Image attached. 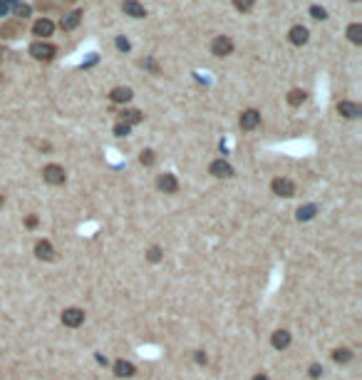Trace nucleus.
Wrapping results in <instances>:
<instances>
[{
  "label": "nucleus",
  "instance_id": "obj_24",
  "mask_svg": "<svg viewBox=\"0 0 362 380\" xmlns=\"http://www.w3.org/2000/svg\"><path fill=\"white\" fill-rule=\"evenodd\" d=\"M122 117H127V122H129V124H134V122H139V119H141V114H139V112H124Z\"/></svg>",
  "mask_w": 362,
  "mask_h": 380
},
{
  "label": "nucleus",
  "instance_id": "obj_29",
  "mask_svg": "<svg viewBox=\"0 0 362 380\" xmlns=\"http://www.w3.org/2000/svg\"><path fill=\"white\" fill-rule=\"evenodd\" d=\"M196 363H206V355L204 353H196Z\"/></svg>",
  "mask_w": 362,
  "mask_h": 380
},
{
  "label": "nucleus",
  "instance_id": "obj_13",
  "mask_svg": "<svg viewBox=\"0 0 362 380\" xmlns=\"http://www.w3.org/2000/svg\"><path fill=\"white\" fill-rule=\"evenodd\" d=\"M109 97H112L114 102H129V100H132V90H129V87H114Z\"/></svg>",
  "mask_w": 362,
  "mask_h": 380
},
{
  "label": "nucleus",
  "instance_id": "obj_15",
  "mask_svg": "<svg viewBox=\"0 0 362 380\" xmlns=\"http://www.w3.org/2000/svg\"><path fill=\"white\" fill-rule=\"evenodd\" d=\"M18 33H23L20 23H8V25L0 28V35H3V38H18Z\"/></svg>",
  "mask_w": 362,
  "mask_h": 380
},
{
  "label": "nucleus",
  "instance_id": "obj_16",
  "mask_svg": "<svg viewBox=\"0 0 362 380\" xmlns=\"http://www.w3.org/2000/svg\"><path fill=\"white\" fill-rule=\"evenodd\" d=\"M33 30H35V35H40V38H47V35L52 33V23H50V20H38Z\"/></svg>",
  "mask_w": 362,
  "mask_h": 380
},
{
  "label": "nucleus",
  "instance_id": "obj_11",
  "mask_svg": "<svg viewBox=\"0 0 362 380\" xmlns=\"http://www.w3.org/2000/svg\"><path fill=\"white\" fill-rule=\"evenodd\" d=\"M114 375L117 378H132L134 375V365L129 360H117L114 363Z\"/></svg>",
  "mask_w": 362,
  "mask_h": 380
},
{
  "label": "nucleus",
  "instance_id": "obj_5",
  "mask_svg": "<svg viewBox=\"0 0 362 380\" xmlns=\"http://www.w3.org/2000/svg\"><path fill=\"white\" fill-rule=\"evenodd\" d=\"M231 50H233V43H231L228 38H216V40L211 43V53H214V55H219V57L231 55Z\"/></svg>",
  "mask_w": 362,
  "mask_h": 380
},
{
  "label": "nucleus",
  "instance_id": "obj_2",
  "mask_svg": "<svg viewBox=\"0 0 362 380\" xmlns=\"http://www.w3.org/2000/svg\"><path fill=\"white\" fill-rule=\"evenodd\" d=\"M30 55H33L35 60H52L55 48H52L50 43H33V45H30Z\"/></svg>",
  "mask_w": 362,
  "mask_h": 380
},
{
  "label": "nucleus",
  "instance_id": "obj_21",
  "mask_svg": "<svg viewBox=\"0 0 362 380\" xmlns=\"http://www.w3.org/2000/svg\"><path fill=\"white\" fill-rule=\"evenodd\" d=\"M146 259H149L151 264H156V261L161 259V249H159V246H151V249H149V254H146Z\"/></svg>",
  "mask_w": 362,
  "mask_h": 380
},
{
  "label": "nucleus",
  "instance_id": "obj_19",
  "mask_svg": "<svg viewBox=\"0 0 362 380\" xmlns=\"http://www.w3.org/2000/svg\"><path fill=\"white\" fill-rule=\"evenodd\" d=\"M347 38H350L352 43H362V25H357V23L350 25V28H347Z\"/></svg>",
  "mask_w": 362,
  "mask_h": 380
},
{
  "label": "nucleus",
  "instance_id": "obj_20",
  "mask_svg": "<svg viewBox=\"0 0 362 380\" xmlns=\"http://www.w3.org/2000/svg\"><path fill=\"white\" fill-rule=\"evenodd\" d=\"M288 102L295 107V105H300V102H305V92L303 90H293L290 95H288Z\"/></svg>",
  "mask_w": 362,
  "mask_h": 380
},
{
  "label": "nucleus",
  "instance_id": "obj_27",
  "mask_svg": "<svg viewBox=\"0 0 362 380\" xmlns=\"http://www.w3.org/2000/svg\"><path fill=\"white\" fill-rule=\"evenodd\" d=\"M114 132H117L119 137H124V134L129 132V124H117V127H114Z\"/></svg>",
  "mask_w": 362,
  "mask_h": 380
},
{
  "label": "nucleus",
  "instance_id": "obj_28",
  "mask_svg": "<svg viewBox=\"0 0 362 380\" xmlns=\"http://www.w3.org/2000/svg\"><path fill=\"white\" fill-rule=\"evenodd\" d=\"M320 373H322L320 365H313V368H310V378H320Z\"/></svg>",
  "mask_w": 362,
  "mask_h": 380
},
{
  "label": "nucleus",
  "instance_id": "obj_26",
  "mask_svg": "<svg viewBox=\"0 0 362 380\" xmlns=\"http://www.w3.org/2000/svg\"><path fill=\"white\" fill-rule=\"evenodd\" d=\"M77 23H80V13H72V15H70V20H67V23H62V25H65V28H72V25H77Z\"/></svg>",
  "mask_w": 362,
  "mask_h": 380
},
{
  "label": "nucleus",
  "instance_id": "obj_22",
  "mask_svg": "<svg viewBox=\"0 0 362 380\" xmlns=\"http://www.w3.org/2000/svg\"><path fill=\"white\" fill-rule=\"evenodd\" d=\"M310 217H313V207H305V209L300 207V209H298V219H300V221H303V219H310Z\"/></svg>",
  "mask_w": 362,
  "mask_h": 380
},
{
  "label": "nucleus",
  "instance_id": "obj_17",
  "mask_svg": "<svg viewBox=\"0 0 362 380\" xmlns=\"http://www.w3.org/2000/svg\"><path fill=\"white\" fill-rule=\"evenodd\" d=\"M124 10H127L132 18H141V15H144V8H141L139 3H134V0H127V3H124Z\"/></svg>",
  "mask_w": 362,
  "mask_h": 380
},
{
  "label": "nucleus",
  "instance_id": "obj_30",
  "mask_svg": "<svg viewBox=\"0 0 362 380\" xmlns=\"http://www.w3.org/2000/svg\"><path fill=\"white\" fill-rule=\"evenodd\" d=\"M253 380H268V378H266V375H256Z\"/></svg>",
  "mask_w": 362,
  "mask_h": 380
},
{
  "label": "nucleus",
  "instance_id": "obj_25",
  "mask_svg": "<svg viewBox=\"0 0 362 380\" xmlns=\"http://www.w3.org/2000/svg\"><path fill=\"white\" fill-rule=\"evenodd\" d=\"M139 159H141V164H154V152H149V149H146V152H141V157H139Z\"/></svg>",
  "mask_w": 362,
  "mask_h": 380
},
{
  "label": "nucleus",
  "instance_id": "obj_6",
  "mask_svg": "<svg viewBox=\"0 0 362 380\" xmlns=\"http://www.w3.org/2000/svg\"><path fill=\"white\" fill-rule=\"evenodd\" d=\"M209 171H211L214 176H219V179H224V176H231V174H233L231 164H228V162H224V159H216V162L209 166Z\"/></svg>",
  "mask_w": 362,
  "mask_h": 380
},
{
  "label": "nucleus",
  "instance_id": "obj_9",
  "mask_svg": "<svg viewBox=\"0 0 362 380\" xmlns=\"http://www.w3.org/2000/svg\"><path fill=\"white\" fill-rule=\"evenodd\" d=\"M159 189H161V192H166V194H174L176 189H179L174 174H161V176H159Z\"/></svg>",
  "mask_w": 362,
  "mask_h": 380
},
{
  "label": "nucleus",
  "instance_id": "obj_14",
  "mask_svg": "<svg viewBox=\"0 0 362 380\" xmlns=\"http://www.w3.org/2000/svg\"><path fill=\"white\" fill-rule=\"evenodd\" d=\"M337 112L345 114V117H357V114H360V107H357L355 102H340V105H337Z\"/></svg>",
  "mask_w": 362,
  "mask_h": 380
},
{
  "label": "nucleus",
  "instance_id": "obj_10",
  "mask_svg": "<svg viewBox=\"0 0 362 380\" xmlns=\"http://www.w3.org/2000/svg\"><path fill=\"white\" fill-rule=\"evenodd\" d=\"M258 122H261V114H258L256 109H246V112L241 114V127H243V129H253Z\"/></svg>",
  "mask_w": 362,
  "mask_h": 380
},
{
  "label": "nucleus",
  "instance_id": "obj_1",
  "mask_svg": "<svg viewBox=\"0 0 362 380\" xmlns=\"http://www.w3.org/2000/svg\"><path fill=\"white\" fill-rule=\"evenodd\" d=\"M43 179L47 181V184H65V169L62 166H57V164H47L45 169H43Z\"/></svg>",
  "mask_w": 362,
  "mask_h": 380
},
{
  "label": "nucleus",
  "instance_id": "obj_31",
  "mask_svg": "<svg viewBox=\"0 0 362 380\" xmlns=\"http://www.w3.org/2000/svg\"><path fill=\"white\" fill-rule=\"evenodd\" d=\"M0 204H3V197H0Z\"/></svg>",
  "mask_w": 362,
  "mask_h": 380
},
{
  "label": "nucleus",
  "instance_id": "obj_3",
  "mask_svg": "<svg viewBox=\"0 0 362 380\" xmlns=\"http://www.w3.org/2000/svg\"><path fill=\"white\" fill-rule=\"evenodd\" d=\"M271 189H273V194H278V197H293L295 194V184L290 179H273Z\"/></svg>",
  "mask_w": 362,
  "mask_h": 380
},
{
  "label": "nucleus",
  "instance_id": "obj_18",
  "mask_svg": "<svg viewBox=\"0 0 362 380\" xmlns=\"http://www.w3.org/2000/svg\"><path fill=\"white\" fill-rule=\"evenodd\" d=\"M332 360H335V363H350V360H352L350 348H337V350L332 353Z\"/></svg>",
  "mask_w": 362,
  "mask_h": 380
},
{
  "label": "nucleus",
  "instance_id": "obj_8",
  "mask_svg": "<svg viewBox=\"0 0 362 380\" xmlns=\"http://www.w3.org/2000/svg\"><path fill=\"white\" fill-rule=\"evenodd\" d=\"M271 345L278 348V350L288 348V345H290V333H288V330H275V333L271 335Z\"/></svg>",
  "mask_w": 362,
  "mask_h": 380
},
{
  "label": "nucleus",
  "instance_id": "obj_23",
  "mask_svg": "<svg viewBox=\"0 0 362 380\" xmlns=\"http://www.w3.org/2000/svg\"><path fill=\"white\" fill-rule=\"evenodd\" d=\"M233 5H236L238 10H248V8L253 5V0H233Z\"/></svg>",
  "mask_w": 362,
  "mask_h": 380
},
{
  "label": "nucleus",
  "instance_id": "obj_7",
  "mask_svg": "<svg viewBox=\"0 0 362 380\" xmlns=\"http://www.w3.org/2000/svg\"><path fill=\"white\" fill-rule=\"evenodd\" d=\"M35 256L43 259V261H52V259H55L52 244H50V241H38V244H35Z\"/></svg>",
  "mask_w": 362,
  "mask_h": 380
},
{
  "label": "nucleus",
  "instance_id": "obj_4",
  "mask_svg": "<svg viewBox=\"0 0 362 380\" xmlns=\"http://www.w3.org/2000/svg\"><path fill=\"white\" fill-rule=\"evenodd\" d=\"M82 321H85V311H80V308H65L62 311V323L65 326L77 328V326H82Z\"/></svg>",
  "mask_w": 362,
  "mask_h": 380
},
{
  "label": "nucleus",
  "instance_id": "obj_12",
  "mask_svg": "<svg viewBox=\"0 0 362 380\" xmlns=\"http://www.w3.org/2000/svg\"><path fill=\"white\" fill-rule=\"evenodd\" d=\"M305 40H308V30L300 28V25H295V28L290 30V43H293V45H303Z\"/></svg>",
  "mask_w": 362,
  "mask_h": 380
}]
</instances>
